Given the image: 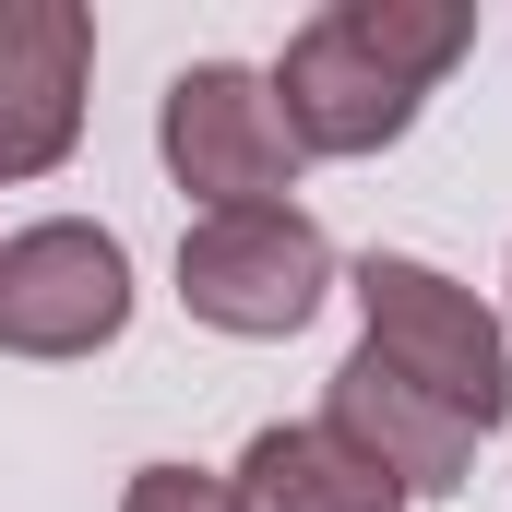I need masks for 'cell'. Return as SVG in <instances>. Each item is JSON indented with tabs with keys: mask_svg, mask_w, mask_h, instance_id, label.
I'll use <instances>...</instances> for the list:
<instances>
[{
	"mask_svg": "<svg viewBox=\"0 0 512 512\" xmlns=\"http://www.w3.org/2000/svg\"><path fill=\"white\" fill-rule=\"evenodd\" d=\"M477 48L465 0H334L286 36V60L262 72L298 155H382L417 131V108L453 84V60Z\"/></svg>",
	"mask_w": 512,
	"mask_h": 512,
	"instance_id": "obj_1",
	"label": "cell"
},
{
	"mask_svg": "<svg viewBox=\"0 0 512 512\" xmlns=\"http://www.w3.org/2000/svg\"><path fill=\"white\" fill-rule=\"evenodd\" d=\"M346 298H358V346L382 370H405L429 405H453L477 441L512 417V322L465 274H441V262H417V251H370L346 274Z\"/></svg>",
	"mask_w": 512,
	"mask_h": 512,
	"instance_id": "obj_2",
	"label": "cell"
},
{
	"mask_svg": "<svg viewBox=\"0 0 512 512\" xmlns=\"http://www.w3.org/2000/svg\"><path fill=\"white\" fill-rule=\"evenodd\" d=\"M334 298V239L310 203H251V215H191L179 227V310L227 346H286Z\"/></svg>",
	"mask_w": 512,
	"mask_h": 512,
	"instance_id": "obj_3",
	"label": "cell"
},
{
	"mask_svg": "<svg viewBox=\"0 0 512 512\" xmlns=\"http://www.w3.org/2000/svg\"><path fill=\"white\" fill-rule=\"evenodd\" d=\"M155 155L167 179L203 203V215H251V203H298V143H286V108L251 60H191L167 72L155 96Z\"/></svg>",
	"mask_w": 512,
	"mask_h": 512,
	"instance_id": "obj_4",
	"label": "cell"
},
{
	"mask_svg": "<svg viewBox=\"0 0 512 512\" xmlns=\"http://www.w3.org/2000/svg\"><path fill=\"white\" fill-rule=\"evenodd\" d=\"M131 334V251L96 215H36L0 239V358H96Z\"/></svg>",
	"mask_w": 512,
	"mask_h": 512,
	"instance_id": "obj_5",
	"label": "cell"
},
{
	"mask_svg": "<svg viewBox=\"0 0 512 512\" xmlns=\"http://www.w3.org/2000/svg\"><path fill=\"white\" fill-rule=\"evenodd\" d=\"M84 84H96V12L84 0H0V191L72 167Z\"/></svg>",
	"mask_w": 512,
	"mask_h": 512,
	"instance_id": "obj_6",
	"label": "cell"
},
{
	"mask_svg": "<svg viewBox=\"0 0 512 512\" xmlns=\"http://www.w3.org/2000/svg\"><path fill=\"white\" fill-rule=\"evenodd\" d=\"M322 429H334L346 453H370L405 501H441V489H465V465H477V429H465L453 405H429L405 370H382L370 346L334 370V393H322Z\"/></svg>",
	"mask_w": 512,
	"mask_h": 512,
	"instance_id": "obj_7",
	"label": "cell"
},
{
	"mask_svg": "<svg viewBox=\"0 0 512 512\" xmlns=\"http://www.w3.org/2000/svg\"><path fill=\"white\" fill-rule=\"evenodd\" d=\"M227 477H239L251 512H417L382 465L346 453L322 417H274V429H251V453H239Z\"/></svg>",
	"mask_w": 512,
	"mask_h": 512,
	"instance_id": "obj_8",
	"label": "cell"
},
{
	"mask_svg": "<svg viewBox=\"0 0 512 512\" xmlns=\"http://www.w3.org/2000/svg\"><path fill=\"white\" fill-rule=\"evenodd\" d=\"M120 512H251V501H239V477H215V465H131Z\"/></svg>",
	"mask_w": 512,
	"mask_h": 512,
	"instance_id": "obj_9",
	"label": "cell"
},
{
	"mask_svg": "<svg viewBox=\"0 0 512 512\" xmlns=\"http://www.w3.org/2000/svg\"><path fill=\"white\" fill-rule=\"evenodd\" d=\"M501 286H512V274H501ZM501 322H512V310H501Z\"/></svg>",
	"mask_w": 512,
	"mask_h": 512,
	"instance_id": "obj_10",
	"label": "cell"
}]
</instances>
